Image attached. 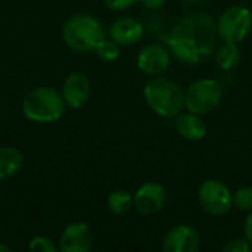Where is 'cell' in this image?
Here are the masks:
<instances>
[{
  "label": "cell",
  "mask_w": 252,
  "mask_h": 252,
  "mask_svg": "<svg viewBox=\"0 0 252 252\" xmlns=\"http://www.w3.org/2000/svg\"><path fill=\"white\" fill-rule=\"evenodd\" d=\"M143 34V25L133 16H121L109 28V37L120 46H133L142 40Z\"/></svg>",
  "instance_id": "cell-13"
},
{
  "label": "cell",
  "mask_w": 252,
  "mask_h": 252,
  "mask_svg": "<svg viewBox=\"0 0 252 252\" xmlns=\"http://www.w3.org/2000/svg\"><path fill=\"white\" fill-rule=\"evenodd\" d=\"M103 1L112 10H124L130 7L131 4H134L137 0H103Z\"/></svg>",
  "instance_id": "cell-22"
},
{
  "label": "cell",
  "mask_w": 252,
  "mask_h": 252,
  "mask_svg": "<svg viewBox=\"0 0 252 252\" xmlns=\"http://www.w3.org/2000/svg\"><path fill=\"white\" fill-rule=\"evenodd\" d=\"M216 59H217V65L224 71H229L238 66L241 61V52L238 49V43L224 41V44L217 50Z\"/></svg>",
  "instance_id": "cell-16"
},
{
  "label": "cell",
  "mask_w": 252,
  "mask_h": 252,
  "mask_svg": "<svg viewBox=\"0 0 252 252\" xmlns=\"http://www.w3.org/2000/svg\"><path fill=\"white\" fill-rule=\"evenodd\" d=\"M171 62L170 50L161 44H148L145 46L136 59L137 68L146 75L162 74Z\"/></svg>",
  "instance_id": "cell-12"
},
{
  "label": "cell",
  "mask_w": 252,
  "mask_h": 252,
  "mask_svg": "<svg viewBox=\"0 0 252 252\" xmlns=\"http://www.w3.org/2000/svg\"><path fill=\"white\" fill-rule=\"evenodd\" d=\"M90 92H92L90 80L87 78L86 74L78 71L71 72L65 78L61 90L66 106L71 109H78L84 106L90 97Z\"/></svg>",
  "instance_id": "cell-10"
},
{
  "label": "cell",
  "mask_w": 252,
  "mask_h": 252,
  "mask_svg": "<svg viewBox=\"0 0 252 252\" xmlns=\"http://www.w3.org/2000/svg\"><path fill=\"white\" fill-rule=\"evenodd\" d=\"M183 1H186V3H190V4H195V3H201L202 0H183Z\"/></svg>",
  "instance_id": "cell-26"
},
{
  "label": "cell",
  "mask_w": 252,
  "mask_h": 252,
  "mask_svg": "<svg viewBox=\"0 0 252 252\" xmlns=\"http://www.w3.org/2000/svg\"><path fill=\"white\" fill-rule=\"evenodd\" d=\"M217 34L223 41L241 43L252 30V12L245 6H232L226 9L217 21Z\"/></svg>",
  "instance_id": "cell-6"
},
{
  "label": "cell",
  "mask_w": 252,
  "mask_h": 252,
  "mask_svg": "<svg viewBox=\"0 0 252 252\" xmlns=\"http://www.w3.org/2000/svg\"><path fill=\"white\" fill-rule=\"evenodd\" d=\"M142 4L146 7V9H151V10H157V9H161L164 7V4L167 3V0H140Z\"/></svg>",
  "instance_id": "cell-23"
},
{
  "label": "cell",
  "mask_w": 252,
  "mask_h": 252,
  "mask_svg": "<svg viewBox=\"0 0 252 252\" xmlns=\"http://www.w3.org/2000/svg\"><path fill=\"white\" fill-rule=\"evenodd\" d=\"M245 236H247V241L252 245V211H250L245 220Z\"/></svg>",
  "instance_id": "cell-24"
},
{
  "label": "cell",
  "mask_w": 252,
  "mask_h": 252,
  "mask_svg": "<svg viewBox=\"0 0 252 252\" xmlns=\"http://www.w3.org/2000/svg\"><path fill=\"white\" fill-rule=\"evenodd\" d=\"M24 167L22 154L13 146H0V180H7Z\"/></svg>",
  "instance_id": "cell-15"
},
{
  "label": "cell",
  "mask_w": 252,
  "mask_h": 252,
  "mask_svg": "<svg viewBox=\"0 0 252 252\" xmlns=\"http://www.w3.org/2000/svg\"><path fill=\"white\" fill-rule=\"evenodd\" d=\"M134 207V196L127 190L118 189L108 196V208L114 214H126Z\"/></svg>",
  "instance_id": "cell-17"
},
{
  "label": "cell",
  "mask_w": 252,
  "mask_h": 252,
  "mask_svg": "<svg viewBox=\"0 0 252 252\" xmlns=\"http://www.w3.org/2000/svg\"><path fill=\"white\" fill-rule=\"evenodd\" d=\"M10 251H12V250H10L7 245H4V244H1V242H0V252H10Z\"/></svg>",
  "instance_id": "cell-25"
},
{
  "label": "cell",
  "mask_w": 252,
  "mask_h": 252,
  "mask_svg": "<svg viewBox=\"0 0 252 252\" xmlns=\"http://www.w3.org/2000/svg\"><path fill=\"white\" fill-rule=\"evenodd\" d=\"M199 247V233L189 224H179L173 227L162 241L164 252H196Z\"/></svg>",
  "instance_id": "cell-9"
},
{
  "label": "cell",
  "mask_w": 252,
  "mask_h": 252,
  "mask_svg": "<svg viewBox=\"0 0 252 252\" xmlns=\"http://www.w3.org/2000/svg\"><path fill=\"white\" fill-rule=\"evenodd\" d=\"M198 201L205 213L220 217L230 211L233 205V195L223 182L210 179L199 186Z\"/></svg>",
  "instance_id": "cell-7"
},
{
  "label": "cell",
  "mask_w": 252,
  "mask_h": 252,
  "mask_svg": "<svg viewBox=\"0 0 252 252\" xmlns=\"http://www.w3.org/2000/svg\"><path fill=\"white\" fill-rule=\"evenodd\" d=\"M217 25L207 13H189L165 37L170 52L183 63H201L216 49Z\"/></svg>",
  "instance_id": "cell-1"
},
{
  "label": "cell",
  "mask_w": 252,
  "mask_h": 252,
  "mask_svg": "<svg viewBox=\"0 0 252 252\" xmlns=\"http://www.w3.org/2000/svg\"><path fill=\"white\" fill-rule=\"evenodd\" d=\"M223 90L217 80L202 78L192 83L185 93V106L189 112L205 115L213 112L221 102Z\"/></svg>",
  "instance_id": "cell-5"
},
{
  "label": "cell",
  "mask_w": 252,
  "mask_h": 252,
  "mask_svg": "<svg viewBox=\"0 0 252 252\" xmlns=\"http://www.w3.org/2000/svg\"><path fill=\"white\" fill-rule=\"evenodd\" d=\"M62 38L71 50L89 53L96 50L99 43L106 38V34L99 19L87 13H78L63 24Z\"/></svg>",
  "instance_id": "cell-3"
},
{
  "label": "cell",
  "mask_w": 252,
  "mask_h": 252,
  "mask_svg": "<svg viewBox=\"0 0 252 252\" xmlns=\"http://www.w3.org/2000/svg\"><path fill=\"white\" fill-rule=\"evenodd\" d=\"M66 103L62 93L53 87H35L22 99V114L27 120L38 124H50L62 118Z\"/></svg>",
  "instance_id": "cell-2"
},
{
  "label": "cell",
  "mask_w": 252,
  "mask_h": 252,
  "mask_svg": "<svg viewBox=\"0 0 252 252\" xmlns=\"http://www.w3.org/2000/svg\"><path fill=\"white\" fill-rule=\"evenodd\" d=\"M96 55L106 62H112L115 59H118L120 56V44H117L112 38H105L99 43V46L96 47Z\"/></svg>",
  "instance_id": "cell-18"
},
{
  "label": "cell",
  "mask_w": 252,
  "mask_h": 252,
  "mask_svg": "<svg viewBox=\"0 0 252 252\" xmlns=\"http://www.w3.org/2000/svg\"><path fill=\"white\" fill-rule=\"evenodd\" d=\"M167 204V190L162 185L149 182L142 185L134 193V208L143 216L157 214Z\"/></svg>",
  "instance_id": "cell-8"
},
{
  "label": "cell",
  "mask_w": 252,
  "mask_h": 252,
  "mask_svg": "<svg viewBox=\"0 0 252 252\" xmlns=\"http://www.w3.org/2000/svg\"><path fill=\"white\" fill-rule=\"evenodd\" d=\"M252 245L248 241L244 239H232L230 242H227L223 248L224 252H250Z\"/></svg>",
  "instance_id": "cell-21"
},
{
  "label": "cell",
  "mask_w": 252,
  "mask_h": 252,
  "mask_svg": "<svg viewBox=\"0 0 252 252\" xmlns=\"http://www.w3.org/2000/svg\"><path fill=\"white\" fill-rule=\"evenodd\" d=\"M176 130L177 133L190 142L202 140L207 136V124L201 118V115L188 112V114H179L176 120Z\"/></svg>",
  "instance_id": "cell-14"
},
{
  "label": "cell",
  "mask_w": 252,
  "mask_h": 252,
  "mask_svg": "<svg viewBox=\"0 0 252 252\" xmlns=\"http://www.w3.org/2000/svg\"><path fill=\"white\" fill-rule=\"evenodd\" d=\"M148 106L164 118L177 117L185 108V92L170 78L154 77L143 86Z\"/></svg>",
  "instance_id": "cell-4"
},
{
  "label": "cell",
  "mask_w": 252,
  "mask_h": 252,
  "mask_svg": "<svg viewBox=\"0 0 252 252\" xmlns=\"http://www.w3.org/2000/svg\"><path fill=\"white\" fill-rule=\"evenodd\" d=\"M28 250L34 252H55L58 250V247L53 244L52 239H49L47 236H43V235H38V236H34L30 244H28Z\"/></svg>",
  "instance_id": "cell-20"
},
{
  "label": "cell",
  "mask_w": 252,
  "mask_h": 252,
  "mask_svg": "<svg viewBox=\"0 0 252 252\" xmlns=\"http://www.w3.org/2000/svg\"><path fill=\"white\" fill-rule=\"evenodd\" d=\"M93 247V233L86 223L68 224L59 239L61 252H89Z\"/></svg>",
  "instance_id": "cell-11"
},
{
  "label": "cell",
  "mask_w": 252,
  "mask_h": 252,
  "mask_svg": "<svg viewBox=\"0 0 252 252\" xmlns=\"http://www.w3.org/2000/svg\"><path fill=\"white\" fill-rule=\"evenodd\" d=\"M233 205L241 211H252V188L245 186L233 193Z\"/></svg>",
  "instance_id": "cell-19"
}]
</instances>
